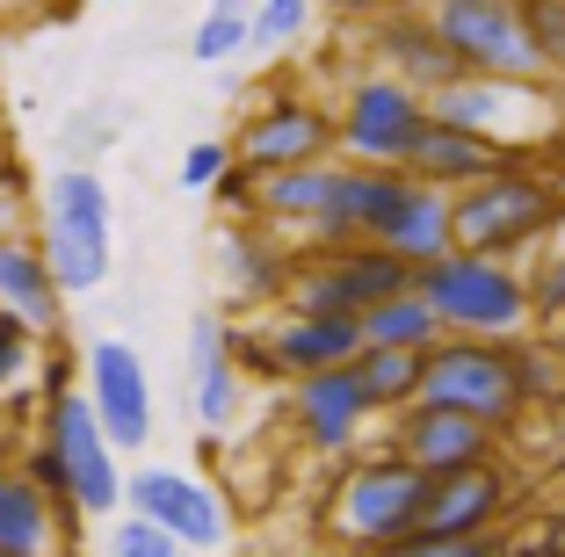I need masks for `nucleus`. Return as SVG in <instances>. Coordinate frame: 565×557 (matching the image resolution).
Returning a JSON list of instances; mask_svg holds the SVG:
<instances>
[{
	"label": "nucleus",
	"instance_id": "obj_1",
	"mask_svg": "<svg viewBox=\"0 0 565 557\" xmlns=\"http://www.w3.org/2000/svg\"><path fill=\"white\" fill-rule=\"evenodd\" d=\"M565 225V189L536 167L508 160L500 174L457 189V254H493V261H530Z\"/></svg>",
	"mask_w": 565,
	"mask_h": 557
},
{
	"label": "nucleus",
	"instance_id": "obj_2",
	"mask_svg": "<svg viewBox=\"0 0 565 557\" xmlns=\"http://www.w3.org/2000/svg\"><path fill=\"white\" fill-rule=\"evenodd\" d=\"M420 507H428V478H420L414 463H399L392 449L370 442L363 457H349L341 478H333L327 536L349 557H370V550H384V543L420 536Z\"/></svg>",
	"mask_w": 565,
	"mask_h": 557
},
{
	"label": "nucleus",
	"instance_id": "obj_3",
	"mask_svg": "<svg viewBox=\"0 0 565 557\" xmlns=\"http://www.w3.org/2000/svg\"><path fill=\"white\" fill-rule=\"evenodd\" d=\"M414 290L428 297V312L443 319V333H457V341H530V333H536L522 261L449 254V261L420 268Z\"/></svg>",
	"mask_w": 565,
	"mask_h": 557
},
{
	"label": "nucleus",
	"instance_id": "obj_4",
	"mask_svg": "<svg viewBox=\"0 0 565 557\" xmlns=\"http://www.w3.org/2000/svg\"><path fill=\"white\" fill-rule=\"evenodd\" d=\"M420 398L479 420L500 442H522L530 420H536L530 398H522V377H515V341H457V333H443V341L428 347Z\"/></svg>",
	"mask_w": 565,
	"mask_h": 557
},
{
	"label": "nucleus",
	"instance_id": "obj_5",
	"mask_svg": "<svg viewBox=\"0 0 565 557\" xmlns=\"http://www.w3.org/2000/svg\"><path fill=\"white\" fill-rule=\"evenodd\" d=\"M36 246H44L51 282L66 297H87V290L109 282V261H117V211H109V181H102L95 167H58V174H51Z\"/></svg>",
	"mask_w": 565,
	"mask_h": 557
},
{
	"label": "nucleus",
	"instance_id": "obj_6",
	"mask_svg": "<svg viewBox=\"0 0 565 557\" xmlns=\"http://www.w3.org/2000/svg\"><path fill=\"white\" fill-rule=\"evenodd\" d=\"M414 290V268L384 246H298L290 254V282H282L276 312L305 319H363L370 304Z\"/></svg>",
	"mask_w": 565,
	"mask_h": 557
},
{
	"label": "nucleus",
	"instance_id": "obj_7",
	"mask_svg": "<svg viewBox=\"0 0 565 557\" xmlns=\"http://www.w3.org/2000/svg\"><path fill=\"white\" fill-rule=\"evenodd\" d=\"M420 15L471 81H551L522 0H420Z\"/></svg>",
	"mask_w": 565,
	"mask_h": 557
},
{
	"label": "nucleus",
	"instance_id": "obj_8",
	"mask_svg": "<svg viewBox=\"0 0 565 557\" xmlns=\"http://www.w3.org/2000/svg\"><path fill=\"white\" fill-rule=\"evenodd\" d=\"M36 442L58 457L73 514H95V522L124 514V463H117V449H109V435H102V420H95V406H87L81 384H58V392H51Z\"/></svg>",
	"mask_w": 565,
	"mask_h": 557
},
{
	"label": "nucleus",
	"instance_id": "obj_9",
	"mask_svg": "<svg viewBox=\"0 0 565 557\" xmlns=\"http://www.w3.org/2000/svg\"><path fill=\"white\" fill-rule=\"evenodd\" d=\"M428 131V95H414L392 73H355L341 87V109H333V138H341V160L355 167H406V152Z\"/></svg>",
	"mask_w": 565,
	"mask_h": 557
},
{
	"label": "nucleus",
	"instance_id": "obj_10",
	"mask_svg": "<svg viewBox=\"0 0 565 557\" xmlns=\"http://www.w3.org/2000/svg\"><path fill=\"white\" fill-rule=\"evenodd\" d=\"M428 116L449 124V131H479L500 152H515L558 124V95H551V81H471L465 73L457 87L428 95Z\"/></svg>",
	"mask_w": 565,
	"mask_h": 557
},
{
	"label": "nucleus",
	"instance_id": "obj_11",
	"mask_svg": "<svg viewBox=\"0 0 565 557\" xmlns=\"http://www.w3.org/2000/svg\"><path fill=\"white\" fill-rule=\"evenodd\" d=\"M282 427H290L312 457H327V463L363 457V449L377 442V406H370L363 384H355V362L349 369H319V377L290 384V392H282Z\"/></svg>",
	"mask_w": 565,
	"mask_h": 557
},
{
	"label": "nucleus",
	"instance_id": "obj_12",
	"mask_svg": "<svg viewBox=\"0 0 565 557\" xmlns=\"http://www.w3.org/2000/svg\"><path fill=\"white\" fill-rule=\"evenodd\" d=\"M124 507L146 514L152 528H167V536L182 543L189 557H196V550H217V543H225V528H233L225 492H217L211 478L182 471V463H138V471H124Z\"/></svg>",
	"mask_w": 565,
	"mask_h": 557
},
{
	"label": "nucleus",
	"instance_id": "obj_13",
	"mask_svg": "<svg viewBox=\"0 0 565 557\" xmlns=\"http://www.w3.org/2000/svg\"><path fill=\"white\" fill-rule=\"evenodd\" d=\"M233 160L247 167L254 181H262V174H282V167L341 160V138H333V109H319V101H305V95H268L262 109L239 116Z\"/></svg>",
	"mask_w": 565,
	"mask_h": 557
},
{
	"label": "nucleus",
	"instance_id": "obj_14",
	"mask_svg": "<svg viewBox=\"0 0 565 557\" xmlns=\"http://www.w3.org/2000/svg\"><path fill=\"white\" fill-rule=\"evenodd\" d=\"M377 449H392L399 463H414L420 478H443V471H471V463H493L508 457V442L500 435H486L479 420H465V413H449V406H406L384 420Z\"/></svg>",
	"mask_w": 565,
	"mask_h": 557
},
{
	"label": "nucleus",
	"instance_id": "obj_15",
	"mask_svg": "<svg viewBox=\"0 0 565 557\" xmlns=\"http://www.w3.org/2000/svg\"><path fill=\"white\" fill-rule=\"evenodd\" d=\"M81 392H87V406H95V420H102V435H109L117 457H138V449L152 442V377H146V362H138L131 341H95L87 347Z\"/></svg>",
	"mask_w": 565,
	"mask_h": 557
},
{
	"label": "nucleus",
	"instance_id": "obj_16",
	"mask_svg": "<svg viewBox=\"0 0 565 557\" xmlns=\"http://www.w3.org/2000/svg\"><path fill=\"white\" fill-rule=\"evenodd\" d=\"M363 51H370V73H392V81H406L414 95H443V87L465 81V66L449 58V44L435 36V22L420 15V0L406 8V0H392L384 15L363 22Z\"/></svg>",
	"mask_w": 565,
	"mask_h": 557
},
{
	"label": "nucleus",
	"instance_id": "obj_17",
	"mask_svg": "<svg viewBox=\"0 0 565 557\" xmlns=\"http://www.w3.org/2000/svg\"><path fill=\"white\" fill-rule=\"evenodd\" d=\"M515 507V463H471V471L428 478V507H420V536H493Z\"/></svg>",
	"mask_w": 565,
	"mask_h": 557
},
{
	"label": "nucleus",
	"instance_id": "obj_18",
	"mask_svg": "<svg viewBox=\"0 0 565 557\" xmlns=\"http://www.w3.org/2000/svg\"><path fill=\"white\" fill-rule=\"evenodd\" d=\"M406 189H414L406 167H355V160H341L333 203H327V217L312 225L305 246H377V232L392 225V211H399Z\"/></svg>",
	"mask_w": 565,
	"mask_h": 557
},
{
	"label": "nucleus",
	"instance_id": "obj_19",
	"mask_svg": "<svg viewBox=\"0 0 565 557\" xmlns=\"http://www.w3.org/2000/svg\"><path fill=\"white\" fill-rule=\"evenodd\" d=\"M290 254L298 246H282L268 225H254V217H225L217 225V282H225V297L233 304H247V312H276L282 304V282H290Z\"/></svg>",
	"mask_w": 565,
	"mask_h": 557
},
{
	"label": "nucleus",
	"instance_id": "obj_20",
	"mask_svg": "<svg viewBox=\"0 0 565 557\" xmlns=\"http://www.w3.org/2000/svg\"><path fill=\"white\" fill-rule=\"evenodd\" d=\"M0 319H15L22 333H58L66 326V290L51 282V261L36 232H0Z\"/></svg>",
	"mask_w": 565,
	"mask_h": 557
},
{
	"label": "nucleus",
	"instance_id": "obj_21",
	"mask_svg": "<svg viewBox=\"0 0 565 557\" xmlns=\"http://www.w3.org/2000/svg\"><path fill=\"white\" fill-rule=\"evenodd\" d=\"M377 246H384V254H399L414 276L435 268V261H449V254H457V196L414 181V189L399 196V211H392V225L377 232Z\"/></svg>",
	"mask_w": 565,
	"mask_h": 557
},
{
	"label": "nucleus",
	"instance_id": "obj_22",
	"mask_svg": "<svg viewBox=\"0 0 565 557\" xmlns=\"http://www.w3.org/2000/svg\"><path fill=\"white\" fill-rule=\"evenodd\" d=\"M515 160V152H500L493 138H479V131H449V124H435L428 116V131H420V146L406 152V174L414 181H428V189H471V181H486V174H500V167Z\"/></svg>",
	"mask_w": 565,
	"mask_h": 557
},
{
	"label": "nucleus",
	"instance_id": "obj_23",
	"mask_svg": "<svg viewBox=\"0 0 565 557\" xmlns=\"http://www.w3.org/2000/svg\"><path fill=\"white\" fill-rule=\"evenodd\" d=\"M333 174H341V160H319V167H282V174H262V189H254V225H268L282 239V232H298V239H312V225L327 217L333 203Z\"/></svg>",
	"mask_w": 565,
	"mask_h": 557
},
{
	"label": "nucleus",
	"instance_id": "obj_24",
	"mask_svg": "<svg viewBox=\"0 0 565 557\" xmlns=\"http://www.w3.org/2000/svg\"><path fill=\"white\" fill-rule=\"evenodd\" d=\"M58 536H66V507H58L22 463H0V550L51 557Z\"/></svg>",
	"mask_w": 565,
	"mask_h": 557
},
{
	"label": "nucleus",
	"instance_id": "obj_25",
	"mask_svg": "<svg viewBox=\"0 0 565 557\" xmlns=\"http://www.w3.org/2000/svg\"><path fill=\"white\" fill-rule=\"evenodd\" d=\"M355 326H363V347H399V355H428L443 341V319L428 312L420 290H399V297H384V304H370Z\"/></svg>",
	"mask_w": 565,
	"mask_h": 557
},
{
	"label": "nucleus",
	"instance_id": "obj_26",
	"mask_svg": "<svg viewBox=\"0 0 565 557\" xmlns=\"http://www.w3.org/2000/svg\"><path fill=\"white\" fill-rule=\"evenodd\" d=\"M420 377H428V355H399V347H363L355 355V384L377 406V420L420 406Z\"/></svg>",
	"mask_w": 565,
	"mask_h": 557
},
{
	"label": "nucleus",
	"instance_id": "obj_27",
	"mask_svg": "<svg viewBox=\"0 0 565 557\" xmlns=\"http://www.w3.org/2000/svg\"><path fill=\"white\" fill-rule=\"evenodd\" d=\"M189 377H196V427L211 435V442H225V427L239 420V406H247V369H239V355L196 362Z\"/></svg>",
	"mask_w": 565,
	"mask_h": 557
},
{
	"label": "nucleus",
	"instance_id": "obj_28",
	"mask_svg": "<svg viewBox=\"0 0 565 557\" xmlns=\"http://www.w3.org/2000/svg\"><path fill=\"white\" fill-rule=\"evenodd\" d=\"M522 282H530L536 333H558V326H565V239L536 246L530 261H522Z\"/></svg>",
	"mask_w": 565,
	"mask_h": 557
},
{
	"label": "nucleus",
	"instance_id": "obj_29",
	"mask_svg": "<svg viewBox=\"0 0 565 557\" xmlns=\"http://www.w3.org/2000/svg\"><path fill=\"white\" fill-rule=\"evenodd\" d=\"M312 22H319V0H254L247 36H254V51H290L312 36Z\"/></svg>",
	"mask_w": 565,
	"mask_h": 557
},
{
	"label": "nucleus",
	"instance_id": "obj_30",
	"mask_svg": "<svg viewBox=\"0 0 565 557\" xmlns=\"http://www.w3.org/2000/svg\"><path fill=\"white\" fill-rule=\"evenodd\" d=\"M102 550H109V557H189L182 543L167 536V528H152L146 514H131V507L109 514V536H102Z\"/></svg>",
	"mask_w": 565,
	"mask_h": 557
},
{
	"label": "nucleus",
	"instance_id": "obj_31",
	"mask_svg": "<svg viewBox=\"0 0 565 557\" xmlns=\"http://www.w3.org/2000/svg\"><path fill=\"white\" fill-rule=\"evenodd\" d=\"M370 557H508V536H406V543H384Z\"/></svg>",
	"mask_w": 565,
	"mask_h": 557
},
{
	"label": "nucleus",
	"instance_id": "obj_32",
	"mask_svg": "<svg viewBox=\"0 0 565 557\" xmlns=\"http://www.w3.org/2000/svg\"><path fill=\"white\" fill-rule=\"evenodd\" d=\"M189 51H196V66H233L239 51H254L247 15H203L196 36H189Z\"/></svg>",
	"mask_w": 565,
	"mask_h": 557
},
{
	"label": "nucleus",
	"instance_id": "obj_33",
	"mask_svg": "<svg viewBox=\"0 0 565 557\" xmlns=\"http://www.w3.org/2000/svg\"><path fill=\"white\" fill-rule=\"evenodd\" d=\"M522 15H530V36H536V58H544L551 87L565 81V0H522Z\"/></svg>",
	"mask_w": 565,
	"mask_h": 557
},
{
	"label": "nucleus",
	"instance_id": "obj_34",
	"mask_svg": "<svg viewBox=\"0 0 565 557\" xmlns=\"http://www.w3.org/2000/svg\"><path fill=\"white\" fill-rule=\"evenodd\" d=\"M225 174H233V138H196L182 152V189H196V196H211Z\"/></svg>",
	"mask_w": 565,
	"mask_h": 557
},
{
	"label": "nucleus",
	"instance_id": "obj_35",
	"mask_svg": "<svg viewBox=\"0 0 565 557\" xmlns=\"http://www.w3.org/2000/svg\"><path fill=\"white\" fill-rule=\"evenodd\" d=\"M30 362H36V333H22L15 319H0V398L30 377Z\"/></svg>",
	"mask_w": 565,
	"mask_h": 557
},
{
	"label": "nucleus",
	"instance_id": "obj_36",
	"mask_svg": "<svg viewBox=\"0 0 565 557\" xmlns=\"http://www.w3.org/2000/svg\"><path fill=\"white\" fill-rule=\"evenodd\" d=\"M254 189H262V181H254V174H247V167H239V160H233V174L217 181L211 196H217V203H225V217H254Z\"/></svg>",
	"mask_w": 565,
	"mask_h": 557
},
{
	"label": "nucleus",
	"instance_id": "obj_37",
	"mask_svg": "<svg viewBox=\"0 0 565 557\" xmlns=\"http://www.w3.org/2000/svg\"><path fill=\"white\" fill-rule=\"evenodd\" d=\"M536 442H544V463H551V471H565V398L536 413Z\"/></svg>",
	"mask_w": 565,
	"mask_h": 557
},
{
	"label": "nucleus",
	"instance_id": "obj_38",
	"mask_svg": "<svg viewBox=\"0 0 565 557\" xmlns=\"http://www.w3.org/2000/svg\"><path fill=\"white\" fill-rule=\"evenodd\" d=\"M319 8H333V15H349V22H370V15H384L392 0H319Z\"/></svg>",
	"mask_w": 565,
	"mask_h": 557
},
{
	"label": "nucleus",
	"instance_id": "obj_39",
	"mask_svg": "<svg viewBox=\"0 0 565 557\" xmlns=\"http://www.w3.org/2000/svg\"><path fill=\"white\" fill-rule=\"evenodd\" d=\"M211 15H254V0H211Z\"/></svg>",
	"mask_w": 565,
	"mask_h": 557
},
{
	"label": "nucleus",
	"instance_id": "obj_40",
	"mask_svg": "<svg viewBox=\"0 0 565 557\" xmlns=\"http://www.w3.org/2000/svg\"><path fill=\"white\" fill-rule=\"evenodd\" d=\"M0 557H22V550H0Z\"/></svg>",
	"mask_w": 565,
	"mask_h": 557
},
{
	"label": "nucleus",
	"instance_id": "obj_41",
	"mask_svg": "<svg viewBox=\"0 0 565 557\" xmlns=\"http://www.w3.org/2000/svg\"><path fill=\"white\" fill-rule=\"evenodd\" d=\"M558 333H565V326H558Z\"/></svg>",
	"mask_w": 565,
	"mask_h": 557
}]
</instances>
